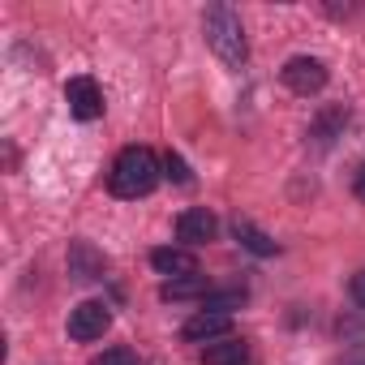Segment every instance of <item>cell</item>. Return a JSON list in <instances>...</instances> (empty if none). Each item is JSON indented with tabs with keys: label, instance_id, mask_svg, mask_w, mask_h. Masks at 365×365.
<instances>
[{
	"label": "cell",
	"instance_id": "obj_9",
	"mask_svg": "<svg viewBox=\"0 0 365 365\" xmlns=\"http://www.w3.org/2000/svg\"><path fill=\"white\" fill-rule=\"evenodd\" d=\"M198 361H202V365H245V344H241V339H232V335L211 339V344H202Z\"/></svg>",
	"mask_w": 365,
	"mask_h": 365
},
{
	"label": "cell",
	"instance_id": "obj_2",
	"mask_svg": "<svg viewBox=\"0 0 365 365\" xmlns=\"http://www.w3.org/2000/svg\"><path fill=\"white\" fill-rule=\"evenodd\" d=\"M202 31H207V48H211L224 65H232V69H237V65L250 56L245 26H241L237 9H228V5H211V9H207V18H202Z\"/></svg>",
	"mask_w": 365,
	"mask_h": 365
},
{
	"label": "cell",
	"instance_id": "obj_1",
	"mask_svg": "<svg viewBox=\"0 0 365 365\" xmlns=\"http://www.w3.org/2000/svg\"><path fill=\"white\" fill-rule=\"evenodd\" d=\"M108 185L116 198H146L155 185H159V159L150 146H125L112 163V176H108Z\"/></svg>",
	"mask_w": 365,
	"mask_h": 365
},
{
	"label": "cell",
	"instance_id": "obj_3",
	"mask_svg": "<svg viewBox=\"0 0 365 365\" xmlns=\"http://www.w3.org/2000/svg\"><path fill=\"white\" fill-rule=\"evenodd\" d=\"M284 86L292 95H318L327 86V65L318 56H292L284 65Z\"/></svg>",
	"mask_w": 365,
	"mask_h": 365
},
{
	"label": "cell",
	"instance_id": "obj_14",
	"mask_svg": "<svg viewBox=\"0 0 365 365\" xmlns=\"http://www.w3.org/2000/svg\"><path fill=\"white\" fill-rule=\"evenodd\" d=\"M352 301H356V305H365V271H356V275H352Z\"/></svg>",
	"mask_w": 365,
	"mask_h": 365
},
{
	"label": "cell",
	"instance_id": "obj_10",
	"mask_svg": "<svg viewBox=\"0 0 365 365\" xmlns=\"http://www.w3.org/2000/svg\"><path fill=\"white\" fill-rule=\"evenodd\" d=\"M232 232H237V241H241L250 254H258V258H271V254H275V241H271L262 228H254L250 220H237V224H232Z\"/></svg>",
	"mask_w": 365,
	"mask_h": 365
},
{
	"label": "cell",
	"instance_id": "obj_15",
	"mask_svg": "<svg viewBox=\"0 0 365 365\" xmlns=\"http://www.w3.org/2000/svg\"><path fill=\"white\" fill-rule=\"evenodd\" d=\"M352 190H356V198L365 202V163L356 168V176H352Z\"/></svg>",
	"mask_w": 365,
	"mask_h": 365
},
{
	"label": "cell",
	"instance_id": "obj_12",
	"mask_svg": "<svg viewBox=\"0 0 365 365\" xmlns=\"http://www.w3.org/2000/svg\"><path fill=\"white\" fill-rule=\"evenodd\" d=\"M91 365H138V356H133L129 348H108V352H99Z\"/></svg>",
	"mask_w": 365,
	"mask_h": 365
},
{
	"label": "cell",
	"instance_id": "obj_6",
	"mask_svg": "<svg viewBox=\"0 0 365 365\" xmlns=\"http://www.w3.org/2000/svg\"><path fill=\"white\" fill-rule=\"evenodd\" d=\"M232 331V318L228 314H220V309H198L185 327H180V335L185 339H194V344H211V339H224Z\"/></svg>",
	"mask_w": 365,
	"mask_h": 365
},
{
	"label": "cell",
	"instance_id": "obj_5",
	"mask_svg": "<svg viewBox=\"0 0 365 365\" xmlns=\"http://www.w3.org/2000/svg\"><path fill=\"white\" fill-rule=\"evenodd\" d=\"M65 103L78 120H99L103 116V91L95 78H69L65 82Z\"/></svg>",
	"mask_w": 365,
	"mask_h": 365
},
{
	"label": "cell",
	"instance_id": "obj_8",
	"mask_svg": "<svg viewBox=\"0 0 365 365\" xmlns=\"http://www.w3.org/2000/svg\"><path fill=\"white\" fill-rule=\"evenodd\" d=\"M150 267H155L159 275H168V279H190V275H198L194 250H176V245L155 250V254H150Z\"/></svg>",
	"mask_w": 365,
	"mask_h": 365
},
{
	"label": "cell",
	"instance_id": "obj_4",
	"mask_svg": "<svg viewBox=\"0 0 365 365\" xmlns=\"http://www.w3.org/2000/svg\"><path fill=\"white\" fill-rule=\"evenodd\" d=\"M108 327H112V314H108V305H103V301H82V305H73V309H69V335H73L78 344L99 339Z\"/></svg>",
	"mask_w": 365,
	"mask_h": 365
},
{
	"label": "cell",
	"instance_id": "obj_13",
	"mask_svg": "<svg viewBox=\"0 0 365 365\" xmlns=\"http://www.w3.org/2000/svg\"><path fill=\"white\" fill-rule=\"evenodd\" d=\"M168 172L180 180V185H185V180H190V172H185V163H180V155H168Z\"/></svg>",
	"mask_w": 365,
	"mask_h": 365
},
{
	"label": "cell",
	"instance_id": "obj_11",
	"mask_svg": "<svg viewBox=\"0 0 365 365\" xmlns=\"http://www.w3.org/2000/svg\"><path fill=\"white\" fill-rule=\"evenodd\" d=\"M190 297H211L207 279L202 275H190V279H168L163 284V301H190Z\"/></svg>",
	"mask_w": 365,
	"mask_h": 365
},
{
	"label": "cell",
	"instance_id": "obj_7",
	"mask_svg": "<svg viewBox=\"0 0 365 365\" xmlns=\"http://www.w3.org/2000/svg\"><path fill=\"white\" fill-rule=\"evenodd\" d=\"M215 232H220V220L207 207H194V211H185L176 220V237L185 245H207V241H215Z\"/></svg>",
	"mask_w": 365,
	"mask_h": 365
}]
</instances>
